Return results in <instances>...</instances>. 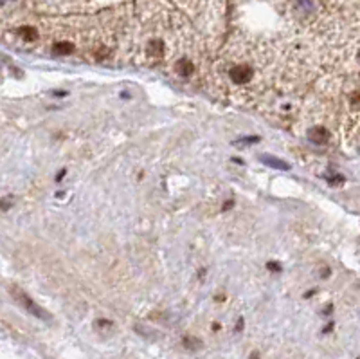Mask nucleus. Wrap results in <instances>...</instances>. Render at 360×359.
<instances>
[{"label": "nucleus", "instance_id": "2", "mask_svg": "<svg viewBox=\"0 0 360 359\" xmlns=\"http://www.w3.org/2000/svg\"><path fill=\"white\" fill-rule=\"evenodd\" d=\"M11 293H13V296H15V298H16V302H18L20 305L23 307V309H27V310H29V312H33L34 316L43 318V320H51V316H49V314H47L43 309H40V307L36 305V303H34L33 300L29 298V296H27V295H23L22 290H18V289H13Z\"/></svg>", "mask_w": 360, "mask_h": 359}, {"label": "nucleus", "instance_id": "1", "mask_svg": "<svg viewBox=\"0 0 360 359\" xmlns=\"http://www.w3.org/2000/svg\"><path fill=\"white\" fill-rule=\"evenodd\" d=\"M290 11L284 27H232L207 81L310 145L358 153L360 18H319L315 0H292Z\"/></svg>", "mask_w": 360, "mask_h": 359}, {"label": "nucleus", "instance_id": "3", "mask_svg": "<svg viewBox=\"0 0 360 359\" xmlns=\"http://www.w3.org/2000/svg\"><path fill=\"white\" fill-rule=\"evenodd\" d=\"M261 159H263V163H265V165H269V166H276V168H281V170H286L288 168L284 163H279V159H276V157H272V155H263Z\"/></svg>", "mask_w": 360, "mask_h": 359}]
</instances>
